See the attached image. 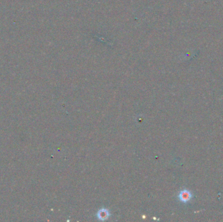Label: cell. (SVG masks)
<instances>
[{
  "label": "cell",
  "mask_w": 223,
  "mask_h": 222,
  "mask_svg": "<svg viewBox=\"0 0 223 222\" xmlns=\"http://www.w3.org/2000/svg\"><path fill=\"white\" fill-rule=\"evenodd\" d=\"M193 197V195L191 191L188 190H181L179 195H178V198L180 201L183 203H187L192 199Z\"/></svg>",
  "instance_id": "6da1fadb"
},
{
  "label": "cell",
  "mask_w": 223,
  "mask_h": 222,
  "mask_svg": "<svg viewBox=\"0 0 223 222\" xmlns=\"http://www.w3.org/2000/svg\"><path fill=\"white\" fill-rule=\"evenodd\" d=\"M110 216L109 211L106 208H102L99 212H97V218L100 220L104 221L108 218Z\"/></svg>",
  "instance_id": "7a4b0ae2"
}]
</instances>
